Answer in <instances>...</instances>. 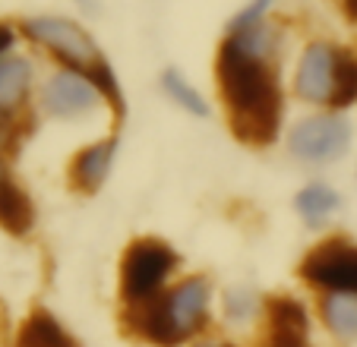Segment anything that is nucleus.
Masks as SVG:
<instances>
[{
	"mask_svg": "<svg viewBox=\"0 0 357 347\" xmlns=\"http://www.w3.org/2000/svg\"><path fill=\"white\" fill-rule=\"evenodd\" d=\"M215 79L231 133L243 146H272L282 127V86L272 63L225 38L215 57Z\"/></svg>",
	"mask_w": 357,
	"mask_h": 347,
	"instance_id": "nucleus-1",
	"label": "nucleus"
},
{
	"mask_svg": "<svg viewBox=\"0 0 357 347\" xmlns=\"http://www.w3.org/2000/svg\"><path fill=\"white\" fill-rule=\"evenodd\" d=\"M13 347H79L76 338L47 309H32L16 328Z\"/></svg>",
	"mask_w": 357,
	"mask_h": 347,
	"instance_id": "nucleus-11",
	"label": "nucleus"
},
{
	"mask_svg": "<svg viewBox=\"0 0 357 347\" xmlns=\"http://www.w3.org/2000/svg\"><path fill=\"white\" fill-rule=\"evenodd\" d=\"M225 316L231 322H237V325L253 322L257 316H266V300L250 287H231L225 294Z\"/></svg>",
	"mask_w": 357,
	"mask_h": 347,
	"instance_id": "nucleus-16",
	"label": "nucleus"
},
{
	"mask_svg": "<svg viewBox=\"0 0 357 347\" xmlns=\"http://www.w3.org/2000/svg\"><path fill=\"white\" fill-rule=\"evenodd\" d=\"M338 202L342 199H338L335 190L323 187V183H310V187H303L301 193H297L294 206H297V212L303 215L307 224H323V221L338 208Z\"/></svg>",
	"mask_w": 357,
	"mask_h": 347,
	"instance_id": "nucleus-15",
	"label": "nucleus"
},
{
	"mask_svg": "<svg viewBox=\"0 0 357 347\" xmlns=\"http://www.w3.org/2000/svg\"><path fill=\"white\" fill-rule=\"evenodd\" d=\"M22 32H26L35 45L57 54L70 70L92 73L98 63H105L101 51L95 47V41L89 38V32L82 26H76L73 20H67V16H35V20L22 22Z\"/></svg>",
	"mask_w": 357,
	"mask_h": 347,
	"instance_id": "nucleus-5",
	"label": "nucleus"
},
{
	"mask_svg": "<svg viewBox=\"0 0 357 347\" xmlns=\"http://www.w3.org/2000/svg\"><path fill=\"white\" fill-rule=\"evenodd\" d=\"M301 278L319 294H354L357 297V243L344 237L323 240L301 259Z\"/></svg>",
	"mask_w": 357,
	"mask_h": 347,
	"instance_id": "nucleus-4",
	"label": "nucleus"
},
{
	"mask_svg": "<svg viewBox=\"0 0 357 347\" xmlns=\"http://www.w3.org/2000/svg\"><path fill=\"white\" fill-rule=\"evenodd\" d=\"M319 319L326 332L342 344L357 341V297L354 294H319Z\"/></svg>",
	"mask_w": 357,
	"mask_h": 347,
	"instance_id": "nucleus-13",
	"label": "nucleus"
},
{
	"mask_svg": "<svg viewBox=\"0 0 357 347\" xmlns=\"http://www.w3.org/2000/svg\"><path fill=\"white\" fill-rule=\"evenodd\" d=\"M101 101V92L95 86V79L82 70H57L41 88V105L51 117H79L89 114Z\"/></svg>",
	"mask_w": 357,
	"mask_h": 347,
	"instance_id": "nucleus-8",
	"label": "nucleus"
},
{
	"mask_svg": "<svg viewBox=\"0 0 357 347\" xmlns=\"http://www.w3.org/2000/svg\"><path fill=\"white\" fill-rule=\"evenodd\" d=\"M162 86H165V92H168L181 107H187L190 114H196V117H206V114H209V107H206L202 95L196 92V88L190 86V82L183 79L181 73H177V70H165Z\"/></svg>",
	"mask_w": 357,
	"mask_h": 347,
	"instance_id": "nucleus-17",
	"label": "nucleus"
},
{
	"mask_svg": "<svg viewBox=\"0 0 357 347\" xmlns=\"http://www.w3.org/2000/svg\"><path fill=\"white\" fill-rule=\"evenodd\" d=\"M35 224V206L29 193L13 180L3 177L0 180V227L13 237H26Z\"/></svg>",
	"mask_w": 357,
	"mask_h": 347,
	"instance_id": "nucleus-12",
	"label": "nucleus"
},
{
	"mask_svg": "<svg viewBox=\"0 0 357 347\" xmlns=\"http://www.w3.org/2000/svg\"><path fill=\"white\" fill-rule=\"evenodd\" d=\"M357 101V57L351 51H344V63H342V79H338V95L332 111H342V107L354 105Z\"/></svg>",
	"mask_w": 357,
	"mask_h": 347,
	"instance_id": "nucleus-18",
	"label": "nucleus"
},
{
	"mask_svg": "<svg viewBox=\"0 0 357 347\" xmlns=\"http://www.w3.org/2000/svg\"><path fill=\"white\" fill-rule=\"evenodd\" d=\"M32 67L26 57H0V107L16 111L29 95Z\"/></svg>",
	"mask_w": 357,
	"mask_h": 347,
	"instance_id": "nucleus-14",
	"label": "nucleus"
},
{
	"mask_svg": "<svg viewBox=\"0 0 357 347\" xmlns=\"http://www.w3.org/2000/svg\"><path fill=\"white\" fill-rule=\"evenodd\" d=\"M76 3H79L86 13H95V10H98V0H76Z\"/></svg>",
	"mask_w": 357,
	"mask_h": 347,
	"instance_id": "nucleus-24",
	"label": "nucleus"
},
{
	"mask_svg": "<svg viewBox=\"0 0 357 347\" xmlns=\"http://www.w3.org/2000/svg\"><path fill=\"white\" fill-rule=\"evenodd\" d=\"M228 347H237V344H228Z\"/></svg>",
	"mask_w": 357,
	"mask_h": 347,
	"instance_id": "nucleus-26",
	"label": "nucleus"
},
{
	"mask_svg": "<svg viewBox=\"0 0 357 347\" xmlns=\"http://www.w3.org/2000/svg\"><path fill=\"white\" fill-rule=\"evenodd\" d=\"M344 51L329 41H313L303 47L301 63L294 73V88L303 101L310 105H335L338 79H342Z\"/></svg>",
	"mask_w": 357,
	"mask_h": 347,
	"instance_id": "nucleus-6",
	"label": "nucleus"
},
{
	"mask_svg": "<svg viewBox=\"0 0 357 347\" xmlns=\"http://www.w3.org/2000/svg\"><path fill=\"white\" fill-rule=\"evenodd\" d=\"M263 347H313L310 316L297 297L278 294L266 300V332Z\"/></svg>",
	"mask_w": 357,
	"mask_h": 347,
	"instance_id": "nucleus-9",
	"label": "nucleus"
},
{
	"mask_svg": "<svg viewBox=\"0 0 357 347\" xmlns=\"http://www.w3.org/2000/svg\"><path fill=\"white\" fill-rule=\"evenodd\" d=\"M275 0H250L247 7L241 10V13L231 20V26H228V32H241V29H253V26H263V16H266V10L272 7Z\"/></svg>",
	"mask_w": 357,
	"mask_h": 347,
	"instance_id": "nucleus-20",
	"label": "nucleus"
},
{
	"mask_svg": "<svg viewBox=\"0 0 357 347\" xmlns=\"http://www.w3.org/2000/svg\"><path fill=\"white\" fill-rule=\"evenodd\" d=\"M193 347H228V344H222V341H209V338H199V341H193Z\"/></svg>",
	"mask_w": 357,
	"mask_h": 347,
	"instance_id": "nucleus-23",
	"label": "nucleus"
},
{
	"mask_svg": "<svg viewBox=\"0 0 357 347\" xmlns=\"http://www.w3.org/2000/svg\"><path fill=\"white\" fill-rule=\"evenodd\" d=\"M335 3H338V10H342L344 20L357 26V0H335Z\"/></svg>",
	"mask_w": 357,
	"mask_h": 347,
	"instance_id": "nucleus-22",
	"label": "nucleus"
},
{
	"mask_svg": "<svg viewBox=\"0 0 357 347\" xmlns=\"http://www.w3.org/2000/svg\"><path fill=\"white\" fill-rule=\"evenodd\" d=\"M114 152H117L114 136L79 148V152L70 158V187L79 190V193H95L101 183L108 180L111 164H114Z\"/></svg>",
	"mask_w": 357,
	"mask_h": 347,
	"instance_id": "nucleus-10",
	"label": "nucleus"
},
{
	"mask_svg": "<svg viewBox=\"0 0 357 347\" xmlns=\"http://www.w3.org/2000/svg\"><path fill=\"white\" fill-rule=\"evenodd\" d=\"M3 177H7V171H3V161H0V180H3Z\"/></svg>",
	"mask_w": 357,
	"mask_h": 347,
	"instance_id": "nucleus-25",
	"label": "nucleus"
},
{
	"mask_svg": "<svg viewBox=\"0 0 357 347\" xmlns=\"http://www.w3.org/2000/svg\"><path fill=\"white\" fill-rule=\"evenodd\" d=\"M13 41H16L13 26H7V22H0V57H7V51L13 47Z\"/></svg>",
	"mask_w": 357,
	"mask_h": 347,
	"instance_id": "nucleus-21",
	"label": "nucleus"
},
{
	"mask_svg": "<svg viewBox=\"0 0 357 347\" xmlns=\"http://www.w3.org/2000/svg\"><path fill=\"white\" fill-rule=\"evenodd\" d=\"M181 256L158 237H139L121 256V303L123 313L158 300L171 287Z\"/></svg>",
	"mask_w": 357,
	"mask_h": 347,
	"instance_id": "nucleus-3",
	"label": "nucleus"
},
{
	"mask_svg": "<svg viewBox=\"0 0 357 347\" xmlns=\"http://www.w3.org/2000/svg\"><path fill=\"white\" fill-rule=\"evenodd\" d=\"M26 136V121L20 117V111H3L0 107V148H16L20 139Z\"/></svg>",
	"mask_w": 357,
	"mask_h": 347,
	"instance_id": "nucleus-19",
	"label": "nucleus"
},
{
	"mask_svg": "<svg viewBox=\"0 0 357 347\" xmlns=\"http://www.w3.org/2000/svg\"><path fill=\"white\" fill-rule=\"evenodd\" d=\"M351 146V123L338 114H317L301 121L288 136V148L301 161H338Z\"/></svg>",
	"mask_w": 357,
	"mask_h": 347,
	"instance_id": "nucleus-7",
	"label": "nucleus"
},
{
	"mask_svg": "<svg viewBox=\"0 0 357 347\" xmlns=\"http://www.w3.org/2000/svg\"><path fill=\"white\" fill-rule=\"evenodd\" d=\"M212 313V281L206 275H187L174 281L158 300L123 313L127 332L155 347H181L199 341Z\"/></svg>",
	"mask_w": 357,
	"mask_h": 347,
	"instance_id": "nucleus-2",
	"label": "nucleus"
}]
</instances>
